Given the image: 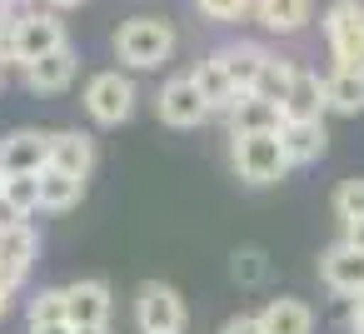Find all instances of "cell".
I'll list each match as a JSON object with an SVG mask.
<instances>
[{"instance_id":"cell-1","label":"cell","mask_w":364,"mask_h":334,"mask_svg":"<svg viewBox=\"0 0 364 334\" xmlns=\"http://www.w3.org/2000/svg\"><path fill=\"white\" fill-rule=\"evenodd\" d=\"M115 50H120V60H125L130 70H155V65H165V60L175 55V31H170V21H160V16H135V21L120 26Z\"/></svg>"},{"instance_id":"cell-2","label":"cell","mask_w":364,"mask_h":334,"mask_svg":"<svg viewBox=\"0 0 364 334\" xmlns=\"http://www.w3.org/2000/svg\"><path fill=\"white\" fill-rule=\"evenodd\" d=\"M230 155H235L240 180H250V185H274L289 170V155H284L279 130H269V135H235V150Z\"/></svg>"},{"instance_id":"cell-3","label":"cell","mask_w":364,"mask_h":334,"mask_svg":"<svg viewBox=\"0 0 364 334\" xmlns=\"http://www.w3.org/2000/svg\"><path fill=\"white\" fill-rule=\"evenodd\" d=\"M65 45L70 41H65V26H60L55 11H26V16H16V60H21V70L31 60H46V55L65 50Z\"/></svg>"},{"instance_id":"cell-4","label":"cell","mask_w":364,"mask_h":334,"mask_svg":"<svg viewBox=\"0 0 364 334\" xmlns=\"http://www.w3.org/2000/svg\"><path fill=\"white\" fill-rule=\"evenodd\" d=\"M135 324H140V334H185V299L170 284L150 279L135 294Z\"/></svg>"},{"instance_id":"cell-5","label":"cell","mask_w":364,"mask_h":334,"mask_svg":"<svg viewBox=\"0 0 364 334\" xmlns=\"http://www.w3.org/2000/svg\"><path fill=\"white\" fill-rule=\"evenodd\" d=\"M324 41L339 65H364V6L359 0H334L324 11Z\"/></svg>"},{"instance_id":"cell-6","label":"cell","mask_w":364,"mask_h":334,"mask_svg":"<svg viewBox=\"0 0 364 334\" xmlns=\"http://www.w3.org/2000/svg\"><path fill=\"white\" fill-rule=\"evenodd\" d=\"M85 110H90L95 125H120V120H130V110H135V85H130L120 70H100V75H90V85H85Z\"/></svg>"},{"instance_id":"cell-7","label":"cell","mask_w":364,"mask_h":334,"mask_svg":"<svg viewBox=\"0 0 364 334\" xmlns=\"http://www.w3.org/2000/svg\"><path fill=\"white\" fill-rule=\"evenodd\" d=\"M41 254V235L31 230V220H16V225H0V279L6 284H26L31 279V264Z\"/></svg>"},{"instance_id":"cell-8","label":"cell","mask_w":364,"mask_h":334,"mask_svg":"<svg viewBox=\"0 0 364 334\" xmlns=\"http://www.w3.org/2000/svg\"><path fill=\"white\" fill-rule=\"evenodd\" d=\"M215 110H210V100L200 95V85H195V75H175L165 90H160V120L165 125H175V130H195V125H205Z\"/></svg>"},{"instance_id":"cell-9","label":"cell","mask_w":364,"mask_h":334,"mask_svg":"<svg viewBox=\"0 0 364 334\" xmlns=\"http://www.w3.org/2000/svg\"><path fill=\"white\" fill-rule=\"evenodd\" d=\"M319 279L334 289V294H344V299H364V249H354V244H329L324 249V259H319Z\"/></svg>"},{"instance_id":"cell-10","label":"cell","mask_w":364,"mask_h":334,"mask_svg":"<svg viewBox=\"0 0 364 334\" xmlns=\"http://www.w3.org/2000/svg\"><path fill=\"white\" fill-rule=\"evenodd\" d=\"M46 165H50V135L16 130L0 140V175H41Z\"/></svg>"},{"instance_id":"cell-11","label":"cell","mask_w":364,"mask_h":334,"mask_svg":"<svg viewBox=\"0 0 364 334\" xmlns=\"http://www.w3.org/2000/svg\"><path fill=\"white\" fill-rule=\"evenodd\" d=\"M65 319L75 329L110 324V284L105 279H75V284H65Z\"/></svg>"},{"instance_id":"cell-12","label":"cell","mask_w":364,"mask_h":334,"mask_svg":"<svg viewBox=\"0 0 364 334\" xmlns=\"http://www.w3.org/2000/svg\"><path fill=\"white\" fill-rule=\"evenodd\" d=\"M75 70H80V55L65 45V50H55V55H46V60H31V65H26V85H31L36 95H60V90L75 80Z\"/></svg>"},{"instance_id":"cell-13","label":"cell","mask_w":364,"mask_h":334,"mask_svg":"<svg viewBox=\"0 0 364 334\" xmlns=\"http://www.w3.org/2000/svg\"><path fill=\"white\" fill-rule=\"evenodd\" d=\"M279 125H284V110L279 105H269L259 95H235V105H230V140L235 135H269Z\"/></svg>"},{"instance_id":"cell-14","label":"cell","mask_w":364,"mask_h":334,"mask_svg":"<svg viewBox=\"0 0 364 334\" xmlns=\"http://www.w3.org/2000/svg\"><path fill=\"white\" fill-rule=\"evenodd\" d=\"M50 170H65L75 180H85L95 170V140L85 130H60L50 135Z\"/></svg>"},{"instance_id":"cell-15","label":"cell","mask_w":364,"mask_h":334,"mask_svg":"<svg viewBox=\"0 0 364 334\" xmlns=\"http://www.w3.org/2000/svg\"><path fill=\"white\" fill-rule=\"evenodd\" d=\"M255 319H259L264 334H314V309H309L304 299H294V294L269 299Z\"/></svg>"},{"instance_id":"cell-16","label":"cell","mask_w":364,"mask_h":334,"mask_svg":"<svg viewBox=\"0 0 364 334\" xmlns=\"http://www.w3.org/2000/svg\"><path fill=\"white\" fill-rule=\"evenodd\" d=\"M255 21L269 36H299L314 21V0H255Z\"/></svg>"},{"instance_id":"cell-17","label":"cell","mask_w":364,"mask_h":334,"mask_svg":"<svg viewBox=\"0 0 364 334\" xmlns=\"http://www.w3.org/2000/svg\"><path fill=\"white\" fill-rule=\"evenodd\" d=\"M215 60L225 65V75H230V85L240 90V95H255V80H259V70H264V60H269V50H259V45H225V50H215Z\"/></svg>"},{"instance_id":"cell-18","label":"cell","mask_w":364,"mask_h":334,"mask_svg":"<svg viewBox=\"0 0 364 334\" xmlns=\"http://www.w3.org/2000/svg\"><path fill=\"white\" fill-rule=\"evenodd\" d=\"M279 140H284V155L289 165H309L329 150V135H324V120H284L279 125Z\"/></svg>"},{"instance_id":"cell-19","label":"cell","mask_w":364,"mask_h":334,"mask_svg":"<svg viewBox=\"0 0 364 334\" xmlns=\"http://www.w3.org/2000/svg\"><path fill=\"white\" fill-rule=\"evenodd\" d=\"M324 110H329L324 80L309 75V70H299L294 85H289V100H284V120H324Z\"/></svg>"},{"instance_id":"cell-20","label":"cell","mask_w":364,"mask_h":334,"mask_svg":"<svg viewBox=\"0 0 364 334\" xmlns=\"http://www.w3.org/2000/svg\"><path fill=\"white\" fill-rule=\"evenodd\" d=\"M324 90H329V110L359 115L364 110V65H334V75L324 80Z\"/></svg>"},{"instance_id":"cell-21","label":"cell","mask_w":364,"mask_h":334,"mask_svg":"<svg viewBox=\"0 0 364 334\" xmlns=\"http://www.w3.org/2000/svg\"><path fill=\"white\" fill-rule=\"evenodd\" d=\"M195 85H200V95L210 100V110L215 115H230V105H235V85H230V75H225V65L210 55V60H200V70H195Z\"/></svg>"},{"instance_id":"cell-22","label":"cell","mask_w":364,"mask_h":334,"mask_svg":"<svg viewBox=\"0 0 364 334\" xmlns=\"http://www.w3.org/2000/svg\"><path fill=\"white\" fill-rule=\"evenodd\" d=\"M80 195H85V180H75V175H65V170H41V210H70V205H80Z\"/></svg>"},{"instance_id":"cell-23","label":"cell","mask_w":364,"mask_h":334,"mask_svg":"<svg viewBox=\"0 0 364 334\" xmlns=\"http://www.w3.org/2000/svg\"><path fill=\"white\" fill-rule=\"evenodd\" d=\"M0 205H6L16 220H31L41 210V175H6V185H0Z\"/></svg>"},{"instance_id":"cell-24","label":"cell","mask_w":364,"mask_h":334,"mask_svg":"<svg viewBox=\"0 0 364 334\" xmlns=\"http://www.w3.org/2000/svg\"><path fill=\"white\" fill-rule=\"evenodd\" d=\"M294 75H299V65H289V60L269 55V60H264V70H259V80H255V95L284 110V100H289V85H294Z\"/></svg>"},{"instance_id":"cell-25","label":"cell","mask_w":364,"mask_h":334,"mask_svg":"<svg viewBox=\"0 0 364 334\" xmlns=\"http://www.w3.org/2000/svg\"><path fill=\"white\" fill-rule=\"evenodd\" d=\"M26 314H31V324H70V319H65V284H60V289L50 284V289L31 294Z\"/></svg>"},{"instance_id":"cell-26","label":"cell","mask_w":364,"mask_h":334,"mask_svg":"<svg viewBox=\"0 0 364 334\" xmlns=\"http://www.w3.org/2000/svg\"><path fill=\"white\" fill-rule=\"evenodd\" d=\"M230 274H235L240 284H264V274H269V259H264V249H235V259H230Z\"/></svg>"},{"instance_id":"cell-27","label":"cell","mask_w":364,"mask_h":334,"mask_svg":"<svg viewBox=\"0 0 364 334\" xmlns=\"http://www.w3.org/2000/svg\"><path fill=\"white\" fill-rule=\"evenodd\" d=\"M334 215H339L344 225L364 220V180H344V185L334 190Z\"/></svg>"},{"instance_id":"cell-28","label":"cell","mask_w":364,"mask_h":334,"mask_svg":"<svg viewBox=\"0 0 364 334\" xmlns=\"http://www.w3.org/2000/svg\"><path fill=\"white\" fill-rule=\"evenodd\" d=\"M195 6H200V16H205V21L230 26V21H245V16L255 11V0H195Z\"/></svg>"},{"instance_id":"cell-29","label":"cell","mask_w":364,"mask_h":334,"mask_svg":"<svg viewBox=\"0 0 364 334\" xmlns=\"http://www.w3.org/2000/svg\"><path fill=\"white\" fill-rule=\"evenodd\" d=\"M220 334H264V329H259V319H255V314H235V319H225V324H220Z\"/></svg>"},{"instance_id":"cell-30","label":"cell","mask_w":364,"mask_h":334,"mask_svg":"<svg viewBox=\"0 0 364 334\" xmlns=\"http://www.w3.org/2000/svg\"><path fill=\"white\" fill-rule=\"evenodd\" d=\"M344 244H354V249H364V220H354V225H344Z\"/></svg>"},{"instance_id":"cell-31","label":"cell","mask_w":364,"mask_h":334,"mask_svg":"<svg viewBox=\"0 0 364 334\" xmlns=\"http://www.w3.org/2000/svg\"><path fill=\"white\" fill-rule=\"evenodd\" d=\"M11 299H16V284H6V279H0V319L11 314Z\"/></svg>"},{"instance_id":"cell-32","label":"cell","mask_w":364,"mask_h":334,"mask_svg":"<svg viewBox=\"0 0 364 334\" xmlns=\"http://www.w3.org/2000/svg\"><path fill=\"white\" fill-rule=\"evenodd\" d=\"M31 334H75V324H31Z\"/></svg>"},{"instance_id":"cell-33","label":"cell","mask_w":364,"mask_h":334,"mask_svg":"<svg viewBox=\"0 0 364 334\" xmlns=\"http://www.w3.org/2000/svg\"><path fill=\"white\" fill-rule=\"evenodd\" d=\"M349 334H364V304L349 309Z\"/></svg>"},{"instance_id":"cell-34","label":"cell","mask_w":364,"mask_h":334,"mask_svg":"<svg viewBox=\"0 0 364 334\" xmlns=\"http://www.w3.org/2000/svg\"><path fill=\"white\" fill-rule=\"evenodd\" d=\"M75 334H110V324H85V329H75Z\"/></svg>"},{"instance_id":"cell-35","label":"cell","mask_w":364,"mask_h":334,"mask_svg":"<svg viewBox=\"0 0 364 334\" xmlns=\"http://www.w3.org/2000/svg\"><path fill=\"white\" fill-rule=\"evenodd\" d=\"M50 11H70V6H80V0H46Z\"/></svg>"},{"instance_id":"cell-36","label":"cell","mask_w":364,"mask_h":334,"mask_svg":"<svg viewBox=\"0 0 364 334\" xmlns=\"http://www.w3.org/2000/svg\"><path fill=\"white\" fill-rule=\"evenodd\" d=\"M0 6H6V11H16V6H26V0H0Z\"/></svg>"},{"instance_id":"cell-37","label":"cell","mask_w":364,"mask_h":334,"mask_svg":"<svg viewBox=\"0 0 364 334\" xmlns=\"http://www.w3.org/2000/svg\"><path fill=\"white\" fill-rule=\"evenodd\" d=\"M0 31H6V6H0Z\"/></svg>"},{"instance_id":"cell-38","label":"cell","mask_w":364,"mask_h":334,"mask_svg":"<svg viewBox=\"0 0 364 334\" xmlns=\"http://www.w3.org/2000/svg\"><path fill=\"white\" fill-rule=\"evenodd\" d=\"M0 185H6V175H0Z\"/></svg>"},{"instance_id":"cell-39","label":"cell","mask_w":364,"mask_h":334,"mask_svg":"<svg viewBox=\"0 0 364 334\" xmlns=\"http://www.w3.org/2000/svg\"><path fill=\"white\" fill-rule=\"evenodd\" d=\"M359 304H364V299H359Z\"/></svg>"}]
</instances>
